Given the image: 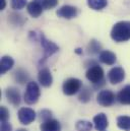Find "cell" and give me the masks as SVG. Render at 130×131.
Returning <instances> with one entry per match:
<instances>
[{
    "mask_svg": "<svg viewBox=\"0 0 130 131\" xmlns=\"http://www.w3.org/2000/svg\"><path fill=\"white\" fill-rule=\"evenodd\" d=\"M111 39L116 43H124L130 40V21L116 23L111 30Z\"/></svg>",
    "mask_w": 130,
    "mask_h": 131,
    "instance_id": "1",
    "label": "cell"
},
{
    "mask_svg": "<svg viewBox=\"0 0 130 131\" xmlns=\"http://www.w3.org/2000/svg\"><path fill=\"white\" fill-rule=\"evenodd\" d=\"M14 78H15V80L18 83L24 84V83H26V82L29 81L30 76H29V74H28V72L26 70H24L23 68H18L15 71V73H14Z\"/></svg>",
    "mask_w": 130,
    "mask_h": 131,
    "instance_id": "19",
    "label": "cell"
},
{
    "mask_svg": "<svg viewBox=\"0 0 130 131\" xmlns=\"http://www.w3.org/2000/svg\"><path fill=\"white\" fill-rule=\"evenodd\" d=\"M16 131H28V130H27V129H23V128H21V129H18V130H16Z\"/></svg>",
    "mask_w": 130,
    "mask_h": 131,
    "instance_id": "31",
    "label": "cell"
},
{
    "mask_svg": "<svg viewBox=\"0 0 130 131\" xmlns=\"http://www.w3.org/2000/svg\"><path fill=\"white\" fill-rule=\"evenodd\" d=\"M92 98V92L88 89V88H83L80 93H79V96H78V100L81 102V103H88Z\"/></svg>",
    "mask_w": 130,
    "mask_h": 131,
    "instance_id": "23",
    "label": "cell"
},
{
    "mask_svg": "<svg viewBox=\"0 0 130 131\" xmlns=\"http://www.w3.org/2000/svg\"><path fill=\"white\" fill-rule=\"evenodd\" d=\"M14 65V60L12 57L10 56H3L1 58V62H0V70H1V74H5L7 71H9Z\"/></svg>",
    "mask_w": 130,
    "mask_h": 131,
    "instance_id": "16",
    "label": "cell"
},
{
    "mask_svg": "<svg viewBox=\"0 0 130 131\" xmlns=\"http://www.w3.org/2000/svg\"><path fill=\"white\" fill-rule=\"evenodd\" d=\"M38 80L40 82V84L44 88H49L52 85L53 83V76L51 71L48 68H43L39 71L38 74Z\"/></svg>",
    "mask_w": 130,
    "mask_h": 131,
    "instance_id": "10",
    "label": "cell"
},
{
    "mask_svg": "<svg viewBox=\"0 0 130 131\" xmlns=\"http://www.w3.org/2000/svg\"><path fill=\"white\" fill-rule=\"evenodd\" d=\"M40 42H41V45H42V48H43V58L41 59L40 63L43 64L45 63V61L51 57L52 55H54L55 53H57L59 51V47L52 41L48 40L43 34L40 35Z\"/></svg>",
    "mask_w": 130,
    "mask_h": 131,
    "instance_id": "2",
    "label": "cell"
},
{
    "mask_svg": "<svg viewBox=\"0 0 130 131\" xmlns=\"http://www.w3.org/2000/svg\"><path fill=\"white\" fill-rule=\"evenodd\" d=\"M85 76L89 79V81H91L92 83H94L96 85V88L104 85V82H105V80H104V70L101 66L95 64L92 67H90L86 71Z\"/></svg>",
    "mask_w": 130,
    "mask_h": 131,
    "instance_id": "3",
    "label": "cell"
},
{
    "mask_svg": "<svg viewBox=\"0 0 130 131\" xmlns=\"http://www.w3.org/2000/svg\"><path fill=\"white\" fill-rule=\"evenodd\" d=\"M12 127L9 122L7 121H1V131H11Z\"/></svg>",
    "mask_w": 130,
    "mask_h": 131,
    "instance_id": "29",
    "label": "cell"
},
{
    "mask_svg": "<svg viewBox=\"0 0 130 131\" xmlns=\"http://www.w3.org/2000/svg\"><path fill=\"white\" fill-rule=\"evenodd\" d=\"M117 126L124 131H130L129 116H119L117 118Z\"/></svg>",
    "mask_w": 130,
    "mask_h": 131,
    "instance_id": "20",
    "label": "cell"
},
{
    "mask_svg": "<svg viewBox=\"0 0 130 131\" xmlns=\"http://www.w3.org/2000/svg\"><path fill=\"white\" fill-rule=\"evenodd\" d=\"M27 9H28V12L29 14L34 17V18H38L42 13H43V5L41 4V2L37 1V0H32L31 1L28 6H27Z\"/></svg>",
    "mask_w": 130,
    "mask_h": 131,
    "instance_id": "12",
    "label": "cell"
},
{
    "mask_svg": "<svg viewBox=\"0 0 130 131\" xmlns=\"http://www.w3.org/2000/svg\"><path fill=\"white\" fill-rule=\"evenodd\" d=\"M101 50H102V46L101 44L96 41V40H92L89 45H88V51L90 54H98V53H101Z\"/></svg>",
    "mask_w": 130,
    "mask_h": 131,
    "instance_id": "22",
    "label": "cell"
},
{
    "mask_svg": "<svg viewBox=\"0 0 130 131\" xmlns=\"http://www.w3.org/2000/svg\"><path fill=\"white\" fill-rule=\"evenodd\" d=\"M37 1L41 2V4L43 5V8L46 10H50L56 7L58 4V0H37Z\"/></svg>",
    "mask_w": 130,
    "mask_h": 131,
    "instance_id": "25",
    "label": "cell"
},
{
    "mask_svg": "<svg viewBox=\"0 0 130 131\" xmlns=\"http://www.w3.org/2000/svg\"><path fill=\"white\" fill-rule=\"evenodd\" d=\"M18 120L24 125H29L36 119V112L31 108H21L18 111Z\"/></svg>",
    "mask_w": 130,
    "mask_h": 131,
    "instance_id": "8",
    "label": "cell"
},
{
    "mask_svg": "<svg viewBox=\"0 0 130 131\" xmlns=\"http://www.w3.org/2000/svg\"><path fill=\"white\" fill-rule=\"evenodd\" d=\"M28 0H11V7L14 10H20L28 6Z\"/></svg>",
    "mask_w": 130,
    "mask_h": 131,
    "instance_id": "24",
    "label": "cell"
},
{
    "mask_svg": "<svg viewBox=\"0 0 130 131\" xmlns=\"http://www.w3.org/2000/svg\"><path fill=\"white\" fill-rule=\"evenodd\" d=\"M0 118H1V121H7L9 119V111L6 107H1V109H0Z\"/></svg>",
    "mask_w": 130,
    "mask_h": 131,
    "instance_id": "27",
    "label": "cell"
},
{
    "mask_svg": "<svg viewBox=\"0 0 130 131\" xmlns=\"http://www.w3.org/2000/svg\"><path fill=\"white\" fill-rule=\"evenodd\" d=\"M40 117H41V119L43 120V122L44 121H46V120H49V119H52L51 117H52V112L51 111H49V110H42L41 112H40Z\"/></svg>",
    "mask_w": 130,
    "mask_h": 131,
    "instance_id": "28",
    "label": "cell"
},
{
    "mask_svg": "<svg viewBox=\"0 0 130 131\" xmlns=\"http://www.w3.org/2000/svg\"><path fill=\"white\" fill-rule=\"evenodd\" d=\"M5 97L7 99V101L14 107L19 106L20 102H21V97H20V93L16 88H7L5 90Z\"/></svg>",
    "mask_w": 130,
    "mask_h": 131,
    "instance_id": "9",
    "label": "cell"
},
{
    "mask_svg": "<svg viewBox=\"0 0 130 131\" xmlns=\"http://www.w3.org/2000/svg\"><path fill=\"white\" fill-rule=\"evenodd\" d=\"M99 59L102 63L106 64V65H114L117 61V57H116V54L113 53L112 51H109V50H104L100 53V56H99Z\"/></svg>",
    "mask_w": 130,
    "mask_h": 131,
    "instance_id": "13",
    "label": "cell"
},
{
    "mask_svg": "<svg viewBox=\"0 0 130 131\" xmlns=\"http://www.w3.org/2000/svg\"><path fill=\"white\" fill-rule=\"evenodd\" d=\"M9 20H10L13 25H17V26H19V25H21V24L24 23V18H23V16H21L20 14H16V13H12V14H10Z\"/></svg>",
    "mask_w": 130,
    "mask_h": 131,
    "instance_id": "26",
    "label": "cell"
},
{
    "mask_svg": "<svg viewBox=\"0 0 130 131\" xmlns=\"http://www.w3.org/2000/svg\"><path fill=\"white\" fill-rule=\"evenodd\" d=\"M56 14L61 18L71 19L77 15V8L71 5H63L56 11Z\"/></svg>",
    "mask_w": 130,
    "mask_h": 131,
    "instance_id": "11",
    "label": "cell"
},
{
    "mask_svg": "<svg viewBox=\"0 0 130 131\" xmlns=\"http://www.w3.org/2000/svg\"><path fill=\"white\" fill-rule=\"evenodd\" d=\"M108 78H109V81L112 84H118V83H120L124 80L125 70L120 66L113 67L108 73Z\"/></svg>",
    "mask_w": 130,
    "mask_h": 131,
    "instance_id": "7",
    "label": "cell"
},
{
    "mask_svg": "<svg viewBox=\"0 0 130 131\" xmlns=\"http://www.w3.org/2000/svg\"><path fill=\"white\" fill-rule=\"evenodd\" d=\"M94 125H95V128L98 131H105L106 128L108 127L109 125V122H108V118L106 116V114L104 113H99L98 115H96L94 117Z\"/></svg>",
    "mask_w": 130,
    "mask_h": 131,
    "instance_id": "14",
    "label": "cell"
},
{
    "mask_svg": "<svg viewBox=\"0 0 130 131\" xmlns=\"http://www.w3.org/2000/svg\"><path fill=\"white\" fill-rule=\"evenodd\" d=\"M75 128L77 131H91L93 128V124L88 120H79L76 122Z\"/></svg>",
    "mask_w": 130,
    "mask_h": 131,
    "instance_id": "21",
    "label": "cell"
},
{
    "mask_svg": "<svg viewBox=\"0 0 130 131\" xmlns=\"http://www.w3.org/2000/svg\"><path fill=\"white\" fill-rule=\"evenodd\" d=\"M41 96V91L37 82L35 81H29L25 95H24V100L28 105H34L36 104Z\"/></svg>",
    "mask_w": 130,
    "mask_h": 131,
    "instance_id": "4",
    "label": "cell"
},
{
    "mask_svg": "<svg viewBox=\"0 0 130 131\" xmlns=\"http://www.w3.org/2000/svg\"><path fill=\"white\" fill-rule=\"evenodd\" d=\"M41 131H61V124L58 120L49 119L41 124Z\"/></svg>",
    "mask_w": 130,
    "mask_h": 131,
    "instance_id": "15",
    "label": "cell"
},
{
    "mask_svg": "<svg viewBox=\"0 0 130 131\" xmlns=\"http://www.w3.org/2000/svg\"><path fill=\"white\" fill-rule=\"evenodd\" d=\"M80 89H81V81L78 78H74V77L66 79L62 86L63 93L66 96H73L76 93H78Z\"/></svg>",
    "mask_w": 130,
    "mask_h": 131,
    "instance_id": "5",
    "label": "cell"
},
{
    "mask_svg": "<svg viewBox=\"0 0 130 131\" xmlns=\"http://www.w3.org/2000/svg\"><path fill=\"white\" fill-rule=\"evenodd\" d=\"M6 7V0H0V10H4Z\"/></svg>",
    "mask_w": 130,
    "mask_h": 131,
    "instance_id": "30",
    "label": "cell"
},
{
    "mask_svg": "<svg viewBox=\"0 0 130 131\" xmlns=\"http://www.w3.org/2000/svg\"><path fill=\"white\" fill-rule=\"evenodd\" d=\"M88 6L93 10H103L108 5V0H86Z\"/></svg>",
    "mask_w": 130,
    "mask_h": 131,
    "instance_id": "18",
    "label": "cell"
},
{
    "mask_svg": "<svg viewBox=\"0 0 130 131\" xmlns=\"http://www.w3.org/2000/svg\"><path fill=\"white\" fill-rule=\"evenodd\" d=\"M116 96L110 90H103L98 94L97 102L102 107H110L114 104Z\"/></svg>",
    "mask_w": 130,
    "mask_h": 131,
    "instance_id": "6",
    "label": "cell"
},
{
    "mask_svg": "<svg viewBox=\"0 0 130 131\" xmlns=\"http://www.w3.org/2000/svg\"><path fill=\"white\" fill-rule=\"evenodd\" d=\"M117 100L122 105H130V85H126L118 93Z\"/></svg>",
    "mask_w": 130,
    "mask_h": 131,
    "instance_id": "17",
    "label": "cell"
}]
</instances>
